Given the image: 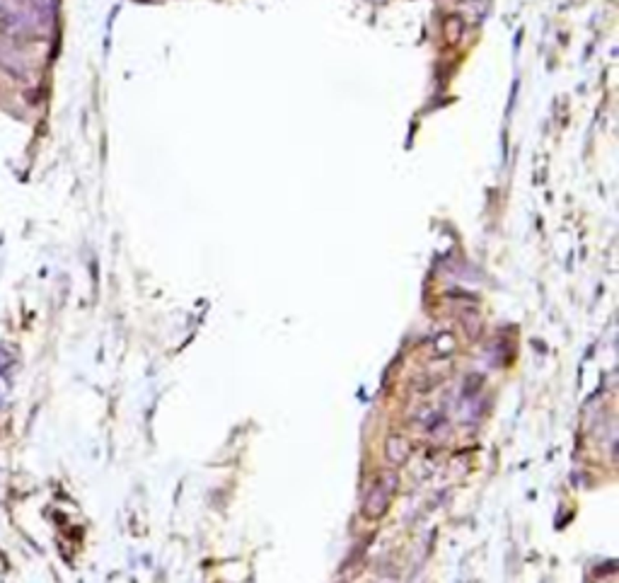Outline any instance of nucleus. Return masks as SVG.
<instances>
[{
    "label": "nucleus",
    "instance_id": "f257e3e1",
    "mask_svg": "<svg viewBox=\"0 0 619 583\" xmlns=\"http://www.w3.org/2000/svg\"><path fill=\"white\" fill-rule=\"evenodd\" d=\"M392 487H394V482L392 484H387V479L382 477V479H377L375 484L368 489V494H365V499H363V516L365 518L375 521V518L385 516L387 506H390Z\"/></svg>",
    "mask_w": 619,
    "mask_h": 583
},
{
    "label": "nucleus",
    "instance_id": "f03ea898",
    "mask_svg": "<svg viewBox=\"0 0 619 583\" xmlns=\"http://www.w3.org/2000/svg\"><path fill=\"white\" fill-rule=\"evenodd\" d=\"M406 440L402 438V435H392L390 440H387V460L394 462V465H402L406 460Z\"/></svg>",
    "mask_w": 619,
    "mask_h": 583
}]
</instances>
